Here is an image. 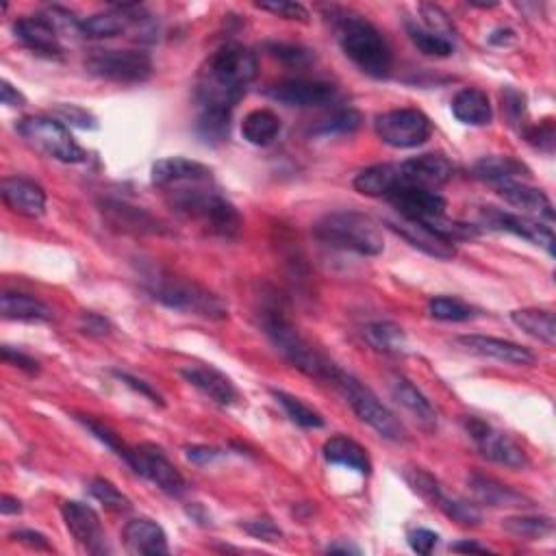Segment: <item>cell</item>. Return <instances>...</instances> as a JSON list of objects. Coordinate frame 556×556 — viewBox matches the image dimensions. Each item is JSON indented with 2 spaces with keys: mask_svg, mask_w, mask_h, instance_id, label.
<instances>
[{
  "mask_svg": "<svg viewBox=\"0 0 556 556\" xmlns=\"http://www.w3.org/2000/svg\"><path fill=\"white\" fill-rule=\"evenodd\" d=\"M16 129L24 137V142L50 159H57L61 163H83L87 159V153L61 120L48 116H29L22 118Z\"/></svg>",
  "mask_w": 556,
  "mask_h": 556,
  "instance_id": "cell-8",
  "label": "cell"
},
{
  "mask_svg": "<svg viewBox=\"0 0 556 556\" xmlns=\"http://www.w3.org/2000/svg\"><path fill=\"white\" fill-rule=\"evenodd\" d=\"M407 31L411 42L428 57H450L454 53V44L450 37L437 35L424 27H417V24H407Z\"/></svg>",
  "mask_w": 556,
  "mask_h": 556,
  "instance_id": "cell-43",
  "label": "cell"
},
{
  "mask_svg": "<svg viewBox=\"0 0 556 556\" xmlns=\"http://www.w3.org/2000/svg\"><path fill=\"white\" fill-rule=\"evenodd\" d=\"M352 187L359 194L370 198H389L398 189V168L396 163H378L355 176Z\"/></svg>",
  "mask_w": 556,
  "mask_h": 556,
  "instance_id": "cell-32",
  "label": "cell"
},
{
  "mask_svg": "<svg viewBox=\"0 0 556 556\" xmlns=\"http://www.w3.org/2000/svg\"><path fill=\"white\" fill-rule=\"evenodd\" d=\"M90 494L98 500L107 511L113 513H126L131 509V500L126 498L122 491L107 478H94L90 483Z\"/></svg>",
  "mask_w": 556,
  "mask_h": 556,
  "instance_id": "cell-45",
  "label": "cell"
},
{
  "mask_svg": "<svg viewBox=\"0 0 556 556\" xmlns=\"http://www.w3.org/2000/svg\"><path fill=\"white\" fill-rule=\"evenodd\" d=\"M494 187H496V194L504 202H509L511 207L522 211V216L535 218L539 222H546L552 226L554 207H552L550 198L546 196V192H541V189L528 185L526 181H507V183H500Z\"/></svg>",
  "mask_w": 556,
  "mask_h": 556,
  "instance_id": "cell-20",
  "label": "cell"
},
{
  "mask_svg": "<svg viewBox=\"0 0 556 556\" xmlns=\"http://www.w3.org/2000/svg\"><path fill=\"white\" fill-rule=\"evenodd\" d=\"M77 420L100 441V444H105L111 452H116L122 461L129 457V450L131 448L126 446L124 441L120 439V435L116 431H111L107 424L94 420V417H90V415H77Z\"/></svg>",
  "mask_w": 556,
  "mask_h": 556,
  "instance_id": "cell-46",
  "label": "cell"
},
{
  "mask_svg": "<svg viewBox=\"0 0 556 556\" xmlns=\"http://www.w3.org/2000/svg\"><path fill=\"white\" fill-rule=\"evenodd\" d=\"M166 198L176 213L198 222L211 235L233 239L242 231V216L233 202L218 192L213 181L166 189Z\"/></svg>",
  "mask_w": 556,
  "mask_h": 556,
  "instance_id": "cell-2",
  "label": "cell"
},
{
  "mask_svg": "<svg viewBox=\"0 0 556 556\" xmlns=\"http://www.w3.org/2000/svg\"><path fill=\"white\" fill-rule=\"evenodd\" d=\"M0 196L9 211L18 213L22 218H42L46 211V192L24 176H7L0 185Z\"/></svg>",
  "mask_w": 556,
  "mask_h": 556,
  "instance_id": "cell-21",
  "label": "cell"
},
{
  "mask_svg": "<svg viewBox=\"0 0 556 556\" xmlns=\"http://www.w3.org/2000/svg\"><path fill=\"white\" fill-rule=\"evenodd\" d=\"M3 361L9 365H16V368L29 372V374H35L37 370H40V363H37L33 357L24 355V352H20L18 348H11V346H3Z\"/></svg>",
  "mask_w": 556,
  "mask_h": 556,
  "instance_id": "cell-54",
  "label": "cell"
},
{
  "mask_svg": "<svg viewBox=\"0 0 556 556\" xmlns=\"http://www.w3.org/2000/svg\"><path fill=\"white\" fill-rule=\"evenodd\" d=\"M470 487L474 491L476 500L487 504V507H515V509L533 507V502H530L526 496H522L520 491L511 489L509 485H502L489 476L474 474L470 478Z\"/></svg>",
  "mask_w": 556,
  "mask_h": 556,
  "instance_id": "cell-31",
  "label": "cell"
},
{
  "mask_svg": "<svg viewBox=\"0 0 556 556\" xmlns=\"http://www.w3.org/2000/svg\"><path fill=\"white\" fill-rule=\"evenodd\" d=\"M14 33L18 40L29 50L44 57H59L63 53V46L59 42V31L46 14L20 18L14 24Z\"/></svg>",
  "mask_w": 556,
  "mask_h": 556,
  "instance_id": "cell-24",
  "label": "cell"
},
{
  "mask_svg": "<svg viewBox=\"0 0 556 556\" xmlns=\"http://www.w3.org/2000/svg\"><path fill=\"white\" fill-rule=\"evenodd\" d=\"M313 233L326 246L357 252L363 257H376L385 250V239L378 224L357 211L328 213L313 226Z\"/></svg>",
  "mask_w": 556,
  "mask_h": 556,
  "instance_id": "cell-6",
  "label": "cell"
},
{
  "mask_svg": "<svg viewBox=\"0 0 556 556\" xmlns=\"http://www.w3.org/2000/svg\"><path fill=\"white\" fill-rule=\"evenodd\" d=\"M454 341H457V346H461L465 352H470V355L476 357L496 359L500 363H509V365H522V368H528V365L535 363L533 352L507 339L485 337V335H461Z\"/></svg>",
  "mask_w": 556,
  "mask_h": 556,
  "instance_id": "cell-17",
  "label": "cell"
},
{
  "mask_svg": "<svg viewBox=\"0 0 556 556\" xmlns=\"http://www.w3.org/2000/svg\"><path fill=\"white\" fill-rule=\"evenodd\" d=\"M0 513L3 515H18L22 513V502L14 496H3V500H0Z\"/></svg>",
  "mask_w": 556,
  "mask_h": 556,
  "instance_id": "cell-61",
  "label": "cell"
},
{
  "mask_svg": "<svg viewBox=\"0 0 556 556\" xmlns=\"http://www.w3.org/2000/svg\"><path fill=\"white\" fill-rule=\"evenodd\" d=\"M242 528L246 530L248 535H252L259 541H268V543H278L283 539V530L274 524V520L270 517H257V520H248L242 522Z\"/></svg>",
  "mask_w": 556,
  "mask_h": 556,
  "instance_id": "cell-51",
  "label": "cell"
},
{
  "mask_svg": "<svg viewBox=\"0 0 556 556\" xmlns=\"http://www.w3.org/2000/svg\"><path fill=\"white\" fill-rule=\"evenodd\" d=\"M113 376H116L118 381L124 383L126 387H131L133 391H137L139 396L148 398L153 404H159V407H163V404H166V402H163V398H161L159 391H155L153 385L146 383V381H142V378H137V376H133V374H126V372H113Z\"/></svg>",
  "mask_w": 556,
  "mask_h": 556,
  "instance_id": "cell-52",
  "label": "cell"
},
{
  "mask_svg": "<svg viewBox=\"0 0 556 556\" xmlns=\"http://www.w3.org/2000/svg\"><path fill=\"white\" fill-rule=\"evenodd\" d=\"M272 396L276 398L278 404H281L283 411L294 424H298L302 428H322L324 426V417L315 409H311L309 404L302 402L300 398L287 394V391H278V389H272Z\"/></svg>",
  "mask_w": 556,
  "mask_h": 556,
  "instance_id": "cell-41",
  "label": "cell"
},
{
  "mask_svg": "<svg viewBox=\"0 0 556 556\" xmlns=\"http://www.w3.org/2000/svg\"><path fill=\"white\" fill-rule=\"evenodd\" d=\"M259 63L255 53L242 44H224L213 53L196 79V100L200 109L233 113L255 81Z\"/></svg>",
  "mask_w": 556,
  "mask_h": 556,
  "instance_id": "cell-1",
  "label": "cell"
},
{
  "mask_svg": "<svg viewBox=\"0 0 556 556\" xmlns=\"http://www.w3.org/2000/svg\"><path fill=\"white\" fill-rule=\"evenodd\" d=\"M0 100H3L5 107H24V105H27V98H24L9 81H0Z\"/></svg>",
  "mask_w": 556,
  "mask_h": 556,
  "instance_id": "cell-59",
  "label": "cell"
},
{
  "mask_svg": "<svg viewBox=\"0 0 556 556\" xmlns=\"http://www.w3.org/2000/svg\"><path fill=\"white\" fill-rule=\"evenodd\" d=\"M368 344L385 355H402L407 352V335L394 322H372L363 328Z\"/></svg>",
  "mask_w": 556,
  "mask_h": 556,
  "instance_id": "cell-37",
  "label": "cell"
},
{
  "mask_svg": "<svg viewBox=\"0 0 556 556\" xmlns=\"http://www.w3.org/2000/svg\"><path fill=\"white\" fill-rule=\"evenodd\" d=\"M81 328H83V333H87V335L103 337L111 331V324L103 318V315H98V313H83Z\"/></svg>",
  "mask_w": 556,
  "mask_h": 556,
  "instance_id": "cell-57",
  "label": "cell"
},
{
  "mask_svg": "<svg viewBox=\"0 0 556 556\" xmlns=\"http://www.w3.org/2000/svg\"><path fill=\"white\" fill-rule=\"evenodd\" d=\"M452 113L461 124L467 126H487L494 120V109L487 92L478 87H465L452 98Z\"/></svg>",
  "mask_w": 556,
  "mask_h": 556,
  "instance_id": "cell-29",
  "label": "cell"
},
{
  "mask_svg": "<svg viewBox=\"0 0 556 556\" xmlns=\"http://www.w3.org/2000/svg\"><path fill=\"white\" fill-rule=\"evenodd\" d=\"M389 387H391V396L396 398V402L404 411H409L415 417L417 424L426 428V431H435L437 411L431 404V400H428L422 391L409 381V378H404L400 374L391 376Z\"/></svg>",
  "mask_w": 556,
  "mask_h": 556,
  "instance_id": "cell-27",
  "label": "cell"
},
{
  "mask_svg": "<svg viewBox=\"0 0 556 556\" xmlns=\"http://www.w3.org/2000/svg\"><path fill=\"white\" fill-rule=\"evenodd\" d=\"M276 103H283L287 107H324L335 103L337 98V87L328 81L318 79H285L270 85L265 90Z\"/></svg>",
  "mask_w": 556,
  "mask_h": 556,
  "instance_id": "cell-13",
  "label": "cell"
},
{
  "mask_svg": "<svg viewBox=\"0 0 556 556\" xmlns=\"http://www.w3.org/2000/svg\"><path fill=\"white\" fill-rule=\"evenodd\" d=\"M502 528L507 530V533L515 535V537H522V539H543L552 535L554 530V522L552 517L546 515H515V517H507V520L502 522Z\"/></svg>",
  "mask_w": 556,
  "mask_h": 556,
  "instance_id": "cell-40",
  "label": "cell"
},
{
  "mask_svg": "<svg viewBox=\"0 0 556 556\" xmlns=\"http://www.w3.org/2000/svg\"><path fill=\"white\" fill-rule=\"evenodd\" d=\"M181 376L189 385L202 391L209 400L220 404V407H233V404L239 400V391L233 385L231 378L222 374L218 368H213V365H205V363L185 365V368H181Z\"/></svg>",
  "mask_w": 556,
  "mask_h": 556,
  "instance_id": "cell-23",
  "label": "cell"
},
{
  "mask_svg": "<svg viewBox=\"0 0 556 556\" xmlns=\"http://www.w3.org/2000/svg\"><path fill=\"white\" fill-rule=\"evenodd\" d=\"M231 118L229 111H213L200 109L196 120V133L205 144H222L231 133Z\"/></svg>",
  "mask_w": 556,
  "mask_h": 556,
  "instance_id": "cell-39",
  "label": "cell"
},
{
  "mask_svg": "<svg viewBox=\"0 0 556 556\" xmlns=\"http://www.w3.org/2000/svg\"><path fill=\"white\" fill-rule=\"evenodd\" d=\"M511 320L526 335L535 337L548 346L556 344V322L550 309H520L511 313Z\"/></svg>",
  "mask_w": 556,
  "mask_h": 556,
  "instance_id": "cell-36",
  "label": "cell"
},
{
  "mask_svg": "<svg viewBox=\"0 0 556 556\" xmlns=\"http://www.w3.org/2000/svg\"><path fill=\"white\" fill-rule=\"evenodd\" d=\"M387 226L391 231H396L402 239L422 250L424 255L433 257V259H441L448 261L457 257V246L450 239L441 237L439 233H435L431 226L420 222V220H409V218H400V220H387Z\"/></svg>",
  "mask_w": 556,
  "mask_h": 556,
  "instance_id": "cell-18",
  "label": "cell"
},
{
  "mask_svg": "<svg viewBox=\"0 0 556 556\" xmlns=\"http://www.w3.org/2000/svg\"><path fill=\"white\" fill-rule=\"evenodd\" d=\"M363 118L361 113L355 109H339L335 113H331L326 120H322L315 129L311 131L313 135H322V137H331V135H350L355 133L361 126Z\"/></svg>",
  "mask_w": 556,
  "mask_h": 556,
  "instance_id": "cell-44",
  "label": "cell"
},
{
  "mask_svg": "<svg viewBox=\"0 0 556 556\" xmlns=\"http://www.w3.org/2000/svg\"><path fill=\"white\" fill-rule=\"evenodd\" d=\"M281 133V118L270 109L250 111L242 122V135L252 146H270Z\"/></svg>",
  "mask_w": 556,
  "mask_h": 556,
  "instance_id": "cell-35",
  "label": "cell"
},
{
  "mask_svg": "<svg viewBox=\"0 0 556 556\" xmlns=\"http://www.w3.org/2000/svg\"><path fill=\"white\" fill-rule=\"evenodd\" d=\"M420 14H422V20H424V29L433 31L437 35H444V37H450L454 33L452 22H450L446 11L441 9V7H437V5H420ZM450 40H452V37H450Z\"/></svg>",
  "mask_w": 556,
  "mask_h": 556,
  "instance_id": "cell-48",
  "label": "cell"
},
{
  "mask_svg": "<svg viewBox=\"0 0 556 556\" xmlns=\"http://www.w3.org/2000/svg\"><path fill=\"white\" fill-rule=\"evenodd\" d=\"M61 515L63 522H66V528L70 530V535L77 539L87 552L103 554L107 550L103 522H100L98 513L92 507H87V504L77 500H68L63 502Z\"/></svg>",
  "mask_w": 556,
  "mask_h": 556,
  "instance_id": "cell-16",
  "label": "cell"
},
{
  "mask_svg": "<svg viewBox=\"0 0 556 556\" xmlns=\"http://www.w3.org/2000/svg\"><path fill=\"white\" fill-rule=\"evenodd\" d=\"M55 113L61 118V122L79 126V129H98V120L94 118V113L79 105H55Z\"/></svg>",
  "mask_w": 556,
  "mask_h": 556,
  "instance_id": "cell-50",
  "label": "cell"
},
{
  "mask_svg": "<svg viewBox=\"0 0 556 556\" xmlns=\"http://www.w3.org/2000/svg\"><path fill=\"white\" fill-rule=\"evenodd\" d=\"M328 552L331 554H359L361 550L355 546H348V543H335V546L328 548Z\"/></svg>",
  "mask_w": 556,
  "mask_h": 556,
  "instance_id": "cell-63",
  "label": "cell"
},
{
  "mask_svg": "<svg viewBox=\"0 0 556 556\" xmlns=\"http://www.w3.org/2000/svg\"><path fill=\"white\" fill-rule=\"evenodd\" d=\"M0 313L5 320H18V322H48L53 318V311L44 305L42 300H37L29 294H14L5 292L0 298Z\"/></svg>",
  "mask_w": 556,
  "mask_h": 556,
  "instance_id": "cell-34",
  "label": "cell"
},
{
  "mask_svg": "<svg viewBox=\"0 0 556 556\" xmlns=\"http://www.w3.org/2000/svg\"><path fill=\"white\" fill-rule=\"evenodd\" d=\"M220 454H222L220 450L209 448V446H192V448H187V459L198 463V465H207L213 459H218Z\"/></svg>",
  "mask_w": 556,
  "mask_h": 556,
  "instance_id": "cell-60",
  "label": "cell"
},
{
  "mask_svg": "<svg viewBox=\"0 0 556 556\" xmlns=\"http://www.w3.org/2000/svg\"><path fill=\"white\" fill-rule=\"evenodd\" d=\"M404 480H407L409 487L422 500L431 502L433 507H437L439 511H444V513L448 511L452 498H448L444 494V489H441L439 480L433 474H428L426 470H422V467H411V470L404 472Z\"/></svg>",
  "mask_w": 556,
  "mask_h": 556,
  "instance_id": "cell-38",
  "label": "cell"
},
{
  "mask_svg": "<svg viewBox=\"0 0 556 556\" xmlns=\"http://www.w3.org/2000/svg\"><path fill=\"white\" fill-rule=\"evenodd\" d=\"M324 459L333 465H344L348 470H355L361 476L372 474V461L370 454L363 446H359L355 439L337 435L331 437L324 444Z\"/></svg>",
  "mask_w": 556,
  "mask_h": 556,
  "instance_id": "cell-30",
  "label": "cell"
},
{
  "mask_svg": "<svg viewBox=\"0 0 556 556\" xmlns=\"http://www.w3.org/2000/svg\"><path fill=\"white\" fill-rule=\"evenodd\" d=\"M524 137H526V142L533 146V148L541 150V153H546V155H552L554 153V144H556L554 120L546 118V120H541L539 124L528 126V129H524Z\"/></svg>",
  "mask_w": 556,
  "mask_h": 556,
  "instance_id": "cell-47",
  "label": "cell"
},
{
  "mask_svg": "<svg viewBox=\"0 0 556 556\" xmlns=\"http://www.w3.org/2000/svg\"><path fill=\"white\" fill-rule=\"evenodd\" d=\"M398 168V189L400 187H422V189H439L452 179V163L448 157L439 153H426L420 157H411Z\"/></svg>",
  "mask_w": 556,
  "mask_h": 556,
  "instance_id": "cell-15",
  "label": "cell"
},
{
  "mask_svg": "<svg viewBox=\"0 0 556 556\" xmlns=\"http://www.w3.org/2000/svg\"><path fill=\"white\" fill-rule=\"evenodd\" d=\"M437 541H439V535L433 533V530H428V528H417L409 535L411 550L417 552V554H424V556L435 550Z\"/></svg>",
  "mask_w": 556,
  "mask_h": 556,
  "instance_id": "cell-53",
  "label": "cell"
},
{
  "mask_svg": "<svg viewBox=\"0 0 556 556\" xmlns=\"http://www.w3.org/2000/svg\"><path fill=\"white\" fill-rule=\"evenodd\" d=\"M502 100H504V109L509 111L511 120H520L524 116V111H526V98H524V94L515 92V90H511V87H507V90H504V94H502Z\"/></svg>",
  "mask_w": 556,
  "mask_h": 556,
  "instance_id": "cell-56",
  "label": "cell"
},
{
  "mask_svg": "<svg viewBox=\"0 0 556 556\" xmlns=\"http://www.w3.org/2000/svg\"><path fill=\"white\" fill-rule=\"evenodd\" d=\"M105 220L111 224V229H118L124 233H166L163 224L150 216L146 209H137L118 200H105L100 205Z\"/></svg>",
  "mask_w": 556,
  "mask_h": 556,
  "instance_id": "cell-26",
  "label": "cell"
},
{
  "mask_svg": "<svg viewBox=\"0 0 556 556\" xmlns=\"http://www.w3.org/2000/svg\"><path fill=\"white\" fill-rule=\"evenodd\" d=\"M129 9V5H124L113 11H103V14L83 18L79 20V33L83 37H90V40H105V37L122 35L133 22Z\"/></svg>",
  "mask_w": 556,
  "mask_h": 556,
  "instance_id": "cell-33",
  "label": "cell"
},
{
  "mask_svg": "<svg viewBox=\"0 0 556 556\" xmlns=\"http://www.w3.org/2000/svg\"><path fill=\"white\" fill-rule=\"evenodd\" d=\"M274 50V57L278 59H283L287 63H296V66H300V63H305L307 59H311V53L305 48H300V46H285V44H276L272 46Z\"/></svg>",
  "mask_w": 556,
  "mask_h": 556,
  "instance_id": "cell-55",
  "label": "cell"
},
{
  "mask_svg": "<svg viewBox=\"0 0 556 556\" xmlns=\"http://www.w3.org/2000/svg\"><path fill=\"white\" fill-rule=\"evenodd\" d=\"M333 385L341 391V396L346 398L352 411L359 415V420L374 428L378 435L389 441L407 439V431H404V426L398 417L391 413L381 400H378V396L370 387H365L355 376L341 370Z\"/></svg>",
  "mask_w": 556,
  "mask_h": 556,
  "instance_id": "cell-7",
  "label": "cell"
},
{
  "mask_svg": "<svg viewBox=\"0 0 556 556\" xmlns=\"http://www.w3.org/2000/svg\"><path fill=\"white\" fill-rule=\"evenodd\" d=\"M374 131L391 148H417L433 135V122L424 111L404 107L391 109L376 116Z\"/></svg>",
  "mask_w": 556,
  "mask_h": 556,
  "instance_id": "cell-10",
  "label": "cell"
},
{
  "mask_svg": "<svg viewBox=\"0 0 556 556\" xmlns=\"http://www.w3.org/2000/svg\"><path fill=\"white\" fill-rule=\"evenodd\" d=\"M259 322L263 333L272 341V346L281 352L294 368L311 378H318V381L335 383V378L341 370L324 355V352L313 348L309 341L298 333V328L287 318L281 307H276L274 302H268V305L259 311Z\"/></svg>",
  "mask_w": 556,
  "mask_h": 556,
  "instance_id": "cell-3",
  "label": "cell"
},
{
  "mask_svg": "<svg viewBox=\"0 0 556 556\" xmlns=\"http://www.w3.org/2000/svg\"><path fill=\"white\" fill-rule=\"evenodd\" d=\"M474 176L480 181H487L491 185H500L507 181H528L530 168L520 159L509 155H491L483 157L474 163Z\"/></svg>",
  "mask_w": 556,
  "mask_h": 556,
  "instance_id": "cell-28",
  "label": "cell"
},
{
  "mask_svg": "<svg viewBox=\"0 0 556 556\" xmlns=\"http://www.w3.org/2000/svg\"><path fill=\"white\" fill-rule=\"evenodd\" d=\"M150 181L157 189H172L189 183H207L213 181V170L205 163L185 159V157H168L157 161L150 170Z\"/></svg>",
  "mask_w": 556,
  "mask_h": 556,
  "instance_id": "cell-19",
  "label": "cell"
},
{
  "mask_svg": "<svg viewBox=\"0 0 556 556\" xmlns=\"http://www.w3.org/2000/svg\"><path fill=\"white\" fill-rule=\"evenodd\" d=\"M396 207L400 218L409 220H431L446 216V198L437 194L435 189L422 187H400L387 198Z\"/></svg>",
  "mask_w": 556,
  "mask_h": 556,
  "instance_id": "cell-22",
  "label": "cell"
},
{
  "mask_svg": "<svg viewBox=\"0 0 556 556\" xmlns=\"http://www.w3.org/2000/svg\"><path fill=\"white\" fill-rule=\"evenodd\" d=\"M85 70L113 83H144L153 77V59L142 50H94Z\"/></svg>",
  "mask_w": 556,
  "mask_h": 556,
  "instance_id": "cell-9",
  "label": "cell"
},
{
  "mask_svg": "<svg viewBox=\"0 0 556 556\" xmlns=\"http://www.w3.org/2000/svg\"><path fill=\"white\" fill-rule=\"evenodd\" d=\"M11 539H16L20 543H27V546H31L35 550H53V548H50L46 535L37 533V530H16V533H11Z\"/></svg>",
  "mask_w": 556,
  "mask_h": 556,
  "instance_id": "cell-58",
  "label": "cell"
},
{
  "mask_svg": "<svg viewBox=\"0 0 556 556\" xmlns=\"http://www.w3.org/2000/svg\"><path fill=\"white\" fill-rule=\"evenodd\" d=\"M261 11H270V14L283 18V20H298V22H309V11L300 3H292V0H272V3H257Z\"/></svg>",
  "mask_w": 556,
  "mask_h": 556,
  "instance_id": "cell-49",
  "label": "cell"
},
{
  "mask_svg": "<svg viewBox=\"0 0 556 556\" xmlns=\"http://www.w3.org/2000/svg\"><path fill=\"white\" fill-rule=\"evenodd\" d=\"M142 276L146 292L157 302H161V305L189 315H200V318L207 320L229 318V307L224 305L222 298L194 281L174 276L168 270L155 268V265H150L148 270H144Z\"/></svg>",
  "mask_w": 556,
  "mask_h": 556,
  "instance_id": "cell-4",
  "label": "cell"
},
{
  "mask_svg": "<svg viewBox=\"0 0 556 556\" xmlns=\"http://www.w3.org/2000/svg\"><path fill=\"white\" fill-rule=\"evenodd\" d=\"M124 463L131 467V470L150 480L155 487H159L163 494L179 498L185 494L187 483L183 474L176 470V465L163 454L161 448L153 444H142L129 450V457L124 459Z\"/></svg>",
  "mask_w": 556,
  "mask_h": 556,
  "instance_id": "cell-11",
  "label": "cell"
},
{
  "mask_svg": "<svg viewBox=\"0 0 556 556\" xmlns=\"http://www.w3.org/2000/svg\"><path fill=\"white\" fill-rule=\"evenodd\" d=\"M124 548L131 554L139 556H159L168 554V535L157 522L148 520V517H139V520H131L122 530Z\"/></svg>",
  "mask_w": 556,
  "mask_h": 556,
  "instance_id": "cell-25",
  "label": "cell"
},
{
  "mask_svg": "<svg viewBox=\"0 0 556 556\" xmlns=\"http://www.w3.org/2000/svg\"><path fill=\"white\" fill-rule=\"evenodd\" d=\"M483 220L489 229L522 237V239H526V242L546 250L550 257L554 255V231H552V226L546 222L522 216V213L502 211L496 207H485Z\"/></svg>",
  "mask_w": 556,
  "mask_h": 556,
  "instance_id": "cell-14",
  "label": "cell"
},
{
  "mask_svg": "<svg viewBox=\"0 0 556 556\" xmlns=\"http://www.w3.org/2000/svg\"><path fill=\"white\" fill-rule=\"evenodd\" d=\"M465 431L470 433L478 452L483 454L485 459L513 467V470H524V467H528L526 452L517 446L509 435L496 431L491 424L478 420V417H465Z\"/></svg>",
  "mask_w": 556,
  "mask_h": 556,
  "instance_id": "cell-12",
  "label": "cell"
},
{
  "mask_svg": "<svg viewBox=\"0 0 556 556\" xmlns=\"http://www.w3.org/2000/svg\"><path fill=\"white\" fill-rule=\"evenodd\" d=\"M428 313L441 322H467L476 318V309L459 298L437 296L428 302Z\"/></svg>",
  "mask_w": 556,
  "mask_h": 556,
  "instance_id": "cell-42",
  "label": "cell"
},
{
  "mask_svg": "<svg viewBox=\"0 0 556 556\" xmlns=\"http://www.w3.org/2000/svg\"><path fill=\"white\" fill-rule=\"evenodd\" d=\"M452 552H476V554H489L491 550L487 546H480V543L476 541H459V543H454V546L450 548Z\"/></svg>",
  "mask_w": 556,
  "mask_h": 556,
  "instance_id": "cell-62",
  "label": "cell"
},
{
  "mask_svg": "<svg viewBox=\"0 0 556 556\" xmlns=\"http://www.w3.org/2000/svg\"><path fill=\"white\" fill-rule=\"evenodd\" d=\"M337 40L344 55L372 79L389 77L394 55L383 33L363 16L344 11L337 20Z\"/></svg>",
  "mask_w": 556,
  "mask_h": 556,
  "instance_id": "cell-5",
  "label": "cell"
}]
</instances>
